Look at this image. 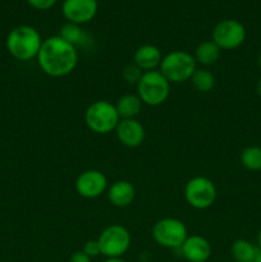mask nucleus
<instances>
[{
	"label": "nucleus",
	"mask_w": 261,
	"mask_h": 262,
	"mask_svg": "<svg viewBox=\"0 0 261 262\" xmlns=\"http://www.w3.org/2000/svg\"><path fill=\"white\" fill-rule=\"evenodd\" d=\"M41 71L50 77H66L76 69L78 64L77 48L67 42L60 36H51L42 41L37 55Z\"/></svg>",
	"instance_id": "obj_1"
},
{
	"label": "nucleus",
	"mask_w": 261,
	"mask_h": 262,
	"mask_svg": "<svg viewBox=\"0 0 261 262\" xmlns=\"http://www.w3.org/2000/svg\"><path fill=\"white\" fill-rule=\"evenodd\" d=\"M41 45L42 38L38 31L27 25L14 27L7 36L8 51L13 58L20 61L37 58Z\"/></svg>",
	"instance_id": "obj_2"
},
{
	"label": "nucleus",
	"mask_w": 261,
	"mask_h": 262,
	"mask_svg": "<svg viewBox=\"0 0 261 262\" xmlns=\"http://www.w3.org/2000/svg\"><path fill=\"white\" fill-rule=\"evenodd\" d=\"M136 86L142 104L148 106H159L166 101L170 94V82L161 74L160 71L143 72Z\"/></svg>",
	"instance_id": "obj_3"
},
{
	"label": "nucleus",
	"mask_w": 261,
	"mask_h": 262,
	"mask_svg": "<svg viewBox=\"0 0 261 262\" xmlns=\"http://www.w3.org/2000/svg\"><path fill=\"white\" fill-rule=\"evenodd\" d=\"M196 59L192 54L183 50H176L163 56L160 72L170 83L189 81L196 71Z\"/></svg>",
	"instance_id": "obj_4"
},
{
	"label": "nucleus",
	"mask_w": 261,
	"mask_h": 262,
	"mask_svg": "<svg viewBox=\"0 0 261 262\" xmlns=\"http://www.w3.org/2000/svg\"><path fill=\"white\" fill-rule=\"evenodd\" d=\"M120 118L114 104L106 100H97L89 105L84 113V123L97 135H106L115 130Z\"/></svg>",
	"instance_id": "obj_5"
},
{
	"label": "nucleus",
	"mask_w": 261,
	"mask_h": 262,
	"mask_svg": "<svg viewBox=\"0 0 261 262\" xmlns=\"http://www.w3.org/2000/svg\"><path fill=\"white\" fill-rule=\"evenodd\" d=\"M188 237L187 227L176 217H164L153 227V238L159 246L165 248H181Z\"/></svg>",
	"instance_id": "obj_6"
},
{
	"label": "nucleus",
	"mask_w": 261,
	"mask_h": 262,
	"mask_svg": "<svg viewBox=\"0 0 261 262\" xmlns=\"http://www.w3.org/2000/svg\"><path fill=\"white\" fill-rule=\"evenodd\" d=\"M97 242L100 252L106 258L122 257L130 247V234L123 225L113 224L102 230Z\"/></svg>",
	"instance_id": "obj_7"
},
{
	"label": "nucleus",
	"mask_w": 261,
	"mask_h": 262,
	"mask_svg": "<svg viewBox=\"0 0 261 262\" xmlns=\"http://www.w3.org/2000/svg\"><path fill=\"white\" fill-rule=\"evenodd\" d=\"M184 197L193 209H209L216 200V187L206 177H193L184 187Z\"/></svg>",
	"instance_id": "obj_8"
},
{
	"label": "nucleus",
	"mask_w": 261,
	"mask_h": 262,
	"mask_svg": "<svg viewBox=\"0 0 261 262\" xmlns=\"http://www.w3.org/2000/svg\"><path fill=\"white\" fill-rule=\"evenodd\" d=\"M246 28L240 20H220L212 30V41L222 50H233L245 42Z\"/></svg>",
	"instance_id": "obj_9"
},
{
	"label": "nucleus",
	"mask_w": 261,
	"mask_h": 262,
	"mask_svg": "<svg viewBox=\"0 0 261 262\" xmlns=\"http://www.w3.org/2000/svg\"><path fill=\"white\" fill-rule=\"evenodd\" d=\"M107 189V179L104 173L95 169L83 171L76 179V191L87 200L97 199Z\"/></svg>",
	"instance_id": "obj_10"
},
{
	"label": "nucleus",
	"mask_w": 261,
	"mask_h": 262,
	"mask_svg": "<svg viewBox=\"0 0 261 262\" xmlns=\"http://www.w3.org/2000/svg\"><path fill=\"white\" fill-rule=\"evenodd\" d=\"M97 8V0H64L61 12L69 23L81 26L94 19Z\"/></svg>",
	"instance_id": "obj_11"
},
{
	"label": "nucleus",
	"mask_w": 261,
	"mask_h": 262,
	"mask_svg": "<svg viewBox=\"0 0 261 262\" xmlns=\"http://www.w3.org/2000/svg\"><path fill=\"white\" fill-rule=\"evenodd\" d=\"M115 135L123 146L130 148L142 145L146 137L145 128L137 119H120L115 128Z\"/></svg>",
	"instance_id": "obj_12"
},
{
	"label": "nucleus",
	"mask_w": 261,
	"mask_h": 262,
	"mask_svg": "<svg viewBox=\"0 0 261 262\" xmlns=\"http://www.w3.org/2000/svg\"><path fill=\"white\" fill-rule=\"evenodd\" d=\"M181 251L183 257L189 262H206L211 256V246L201 235H188Z\"/></svg>",
	"instance_id": "obj_13"
},
{
	"label": "nucleus",
	"mask_w": 261,
	"mask_h": 262,
	"mask_svg": "<svg viewBox=\"0 0 261 262\" xmlns=\"http://www.w3.org/2000/svg\"><path fill=\"white\" fill-rule=\"evenodd\" d=\"M161 60H163V55H161L160 49L150 43L140 46L133 55V63L142 72L156 71V68L160 67Z\"/></svg>",
	"instance_id": "obj_14"
},
{
	"label": "nucleus",
	"mask_w": 261,
	"mask_h": 262,
	"mask_svg": "<svg viewBox=\"0 0 261 262\" xmlns=\"http://www.w3.org/2000/svg\"><path fill=\"white\" fill-rule=\"evenodd\" d=\"M136 197V189L128 181H117L107 189V199L115 207H127L133 202Z\"/></svg>",
	"instance_id": "obj_15"
},
{
	"label": "nucleus",
	"mask_w": 261,
	"mask_h": 262,
	"mask_svg": "<svg viewBox=\"0 0 261 262\" xmlns=\"http://www.w3.org/2000/svg\"><path fill=\"white\" fill-rule=\"evenodd\" d=\"M142 105L138 95L127 94L118 99L115 109H117L120 119H136V117L141 113Z\"/></svg>",
	"instance_id": "obj_16"
},
{
	"label": "nucleus",
	"mask_w": 261,
	"mask_h": 262,
	"mask_svg": "<svg viewBox=\"0 0 261 262\" xmlns=\"http://www.w3.org/2000/svg\"><path fill=\"white\" fill-rule=\"evenodd\" d=\"M261 250L247 239H237L232 243L230 253L235 262H255Z\"/></svg>",
	"instance_id": "obj_17"
},
{
	"label": "nucleus",
	"mask_w": 261,
	"mask_h": 262,
	"mask_svg": "<svg viewBox=\"0 0 261 262\" xmlns=\"http://www.w3.org/2000/svg\"><path fill=\"white\" fill-rule=\"evenodd\" d=\"M220 51H222V49H220L212 40L204 41V42H201L197 46L196 51H194L196 63L205 67L212 66V64H215L219 60Z\"/></svg>",
	"instance_id": "obj_18"
},
{
	"label": "nucleus",
	"mask_w": 261,
	"mask_h": 262,
	"mask_svg": "<svg viewBox=\"0 0 261 262\" xmlns=\"http://www.w3.org/2000/svg\"><path fill=\"white\" fill-rule=\"evenodd\" d=\"M61 38L73 45L74 48L77 46H87L90 43V36L84 32L79 25H74V23L67 22L66 25L61 26L60 33H59Z\"/></svg>",
	"instance_id": "obj_19"
},
{
	"label": "nucleus",
	"mask_w": 261,
	"mask_h": 262,
	"mask_svg": "<svg viewBox=\"0 0 261 262\" xmlns=\"http://www.w3.org/2000/svg\"><path fill=\"white\" fill-rule=\"evenodd\" d=\"M189 81L193 89L202 94L210 92L215 86V77L209 69H196Z\"/></svg>",
	"instance_id": "obj_20"
},
{
	"label": "nucleus",
	"mask_w": 261,
	"mask_h": 262,
	"mask_svg": "<svg viewBox=\"0 0 261 262\" xmlns=\"http://www.w3.org/2000/svg\"><path fill=\"white\" fill-rule=\"evenodd\" d=\"M241 163L247 170H261V147L260 146H248L241 152Z\"/></svg>",
	"instance_id": "obj_21"
},
{
	"label": "nucleus",
	"mask_w": 261,
	"mask_h": 262,
	"mask_svg": "<svg viewBox=\"0 0 261 262\" xmlns=\"http://www.w3.org/2000/svg\"><path fill=\"white\" fill-rule=\"evenodd\" d=\"M142 74L143 72L141 71L135 63L128 64L127 67H124V69H123L122 72L123 79L129 84H137L138 81L141 79V77H142Z\"/></svg>",
	"instance_id": "obj_22"
},
{
	"label": "nucleus",
	"mask_w": 261,
	"mask_h": 262,
	"mask_svg": "<svg viewBox=\"0 0 261 262\" xmlns=\"http://www.w3.org/2000/svg\"><path fill=\"white\" fill-rule=\"evenodd\" d=\"M83 251L84 253H86L89 257H95V256L100 255V246H99V242H97V239H91V241H87L86 243H84L83 246Z\"/></svg>",
	"instance_id": "obj_23"
},
{
	"label": "nucleus",
	"mask_w": 261,
	"mask_h": 262,
	"mask_svg": "<svg viewBox=\"0 0 261 262\" xmlns=\"http://www.w3.org/2000/svg\"><path fill=\"white\" fill-rule=\"evenodd\" d=\"M32 8L38 10H48L55 5L56 0H26Z\"/></svg>",
	"instance_id": "obj_24"
},
{
	"label": "nucleus",
	"mask_w": 261,
	"mask_h": 262,
	"mask_svg": "<svg viewBox=\"0 0 261 262\" xmlns=\"http://www.w3.org/2000/svg\"><path fill=\"white\" fill-rule=\"evenodd\" d=\"M69 262H91V257H89L83 251H77L71 256Z\"/></svg>",
	"instance_id": "obj_25"
},
{
	"label": "nucleus",
	"mask_w": 261,
	"mask_h": 262,
	"mask_svg": "<svg viewBox=\"0 0 261 262\" xmlns=\"http://www.w3.org/2000/svg\"><path fill=\"white\" fill-rule=\"evenodd\" d=\"M104 262H125V261L122 260V257H117V258H106Z\"/></svg>",
	"instance_id": "obj_26"
},
{
	"label": "nucleus",
	"mask_w": 261,
	"mask_h": 262,
	"mask_svg": "<svg viewBox=\"0 0 261 262\" xmlns=\"http://www.w3.org/2000/svg\"><path fill=\"white\" fill-rule=\"evenodd\" d=\"M256 92H257V95H258V96L261 97V78L258 79L257 84H256Z\"/></svg>",
	"instance_id": "obj_27"
},
{
	"label": "nucleus",
	"mask_w": 261,
	"mask_h": 262,
	"mask_svg": "<svg viewBox=\"0 0 261 262\" xmlns=\"http://www.w3.org/2000/svg\"><path fill=\"white\" fill-rule=\"evenodd\" d=\"M257 245H258V248L261 250V229H260V232H258V235H257Z\"/></svg>",
	"instance_id": "obj_28"
},
{
	"label": "nucleus",
	"mask_w": 261,
	"mask_h": 262,
	"mask_svg": "<svg viewBox=\"0 0 261 262\" xmlns=\"http://www.w3.org/2000/svg\"><path fill=\"white\" fill-rule=\"evenodd\" d=\"M255 262H261V252L258 253V256L257 257H256V260H255Z\"/></svg>",
	"instance_id": "obj_29"
},
{
	"label": "nucleus",
	"mask_w": 261,
	"mask_h": 262,
	"mask_svg": "<svg viewBox=\"0 0 261 262\" xmlns=\"http://www.w3.org/2000/svg\"><path fill=\"white\" fill-rule=\"evenodd\" d=\"M258 67H260V69H261V54H260V56H258Z\"/></svg>",
	"instance_id": "obj_30"
}]
</instances>
